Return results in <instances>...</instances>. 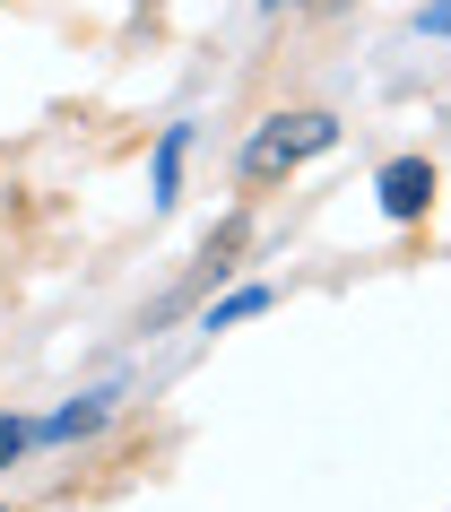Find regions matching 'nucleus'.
Wrapping results in <instances>:
<instances>
[{"label": "nucleus", "mask_w": 451, "mask_h": 512, "mask_svg": "<svg viewBox=\"0 0 451 512\" xmlns=\"http://www.w3.org/2000/svg\"><path fill=\"white\" fill-rule=\"evenodd\" d=\"M261 304H269L261 287H243V296H226V304H217V313H209V330H217V322H243V313H261Z\"/></svg>", "instance_id": "nucleus-3"}, {"label": "nucleus", "mask_w": 451, "mask_h": 512, "mask_svg": "<svg viewBox=\"0 0 451 512\" xmlns=\"http://www.w3.org/2000/svg\"><path fill=\"white\" fill-rule=\"evenodd\" d=\"M18 452H27V426H18V417H0V469H9Z\"/></svg>", "instance_id": "nucleus-5"}, {"label": "nucleus", "mask_w": 451, "mask_h": 512, "mask_svg": "<svg viewBox=\"0 0 451 512\" xmlns=\"http://www.w3.org/2000/svg\"><path fill=\"white\" fill-rule=\"evenodd\" d=\"M96 417H105V400H79V408H61V417H53V434H87Z\"/></svg>", "instance_id": "nucleus-4"}, {"label": "nucleus", "mask_w": 451, "mask_h": 512, "mask_svg": "<svg viewBox=\"0 0 451 512\" xmlns=\"http://www.w3.org/2000/svg\"><path fill=\"white\" fill-rule=\"evenodd\" d=\"M304 9H347V0H304Z\"/></svg>", "instance_id": "nucleus-6"}, {"label": "nucleus", "mask_w": 451, "mask_h": 512, "mask_svg": "<svg viewBox=\"0 0 451 512\" xmlns=\"http://www.w3.org/2000/svg\"><path fill=\"white\" fill-rule=\"evenodd\" d=\"M330 139H339V122H330V113H278V122L243 148V174H252V183H269V174H287V165L321 157Z\"/></svg>", "instance_id": "nucleus-1"}, {"label": "nucleus", "mask_w": 451, "mask_h": 512, "mask_svg": "<svg viewBox=\"0 0 451 512\" xmlns=\"http://www.w3.org/2000/svg\"><path fill=\"white\" fill-rule=\"evenodd\" d=\"M261 9H278V0H261Z\"/></svg>", "instance_id": "nucleus-7"}, {"label": "nucleus", "mask_w": 451, "mask_h": 512, "mask_svg": "<svg viewBox=\"0 0 451 512\" xmlns=\"http://www.w3.org/2000/svg\"><path fill=\"white\" fill-rule=\"evenodd\" d=\"M425 200H434V165H425V157L382 165V209H391V217H425Z\"/></svg>", "instance_id": "nucleus-2"}]
</instances>
